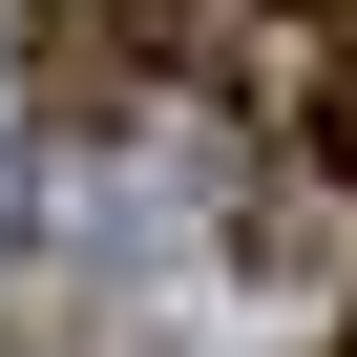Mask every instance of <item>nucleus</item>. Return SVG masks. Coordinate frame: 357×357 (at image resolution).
I'll list each match as a JSON object with an SVG mask.
<instances>
[{"mask_svg":"<svg viewBox=\"0 0 357 357\" xmlns=\"http://www.w3.org/2000/svg\"><path fill=\"white\" fill-rule=\"evenodd\" d=\"M336 43H357V0H273V22H252V105H315Z\"/></svg>","mask_w":357,"mask_h":357,"instance_id":"obj_1","label":"nucleus"},{"mask_svg":"<svg viewBox=\"0 0 357 357\" xmlns=\"http://www.w3.org/2000/svg\"><path fill=\"white\" fill-rule=\"evenodd\" d=\"M105 22H126V43H147V63H168V43H190V0H105Z\"/></svg>","mask_w":357,"mask_h":357,"instance_id":"obj_2","label":"nucleus"}]
</instances>
